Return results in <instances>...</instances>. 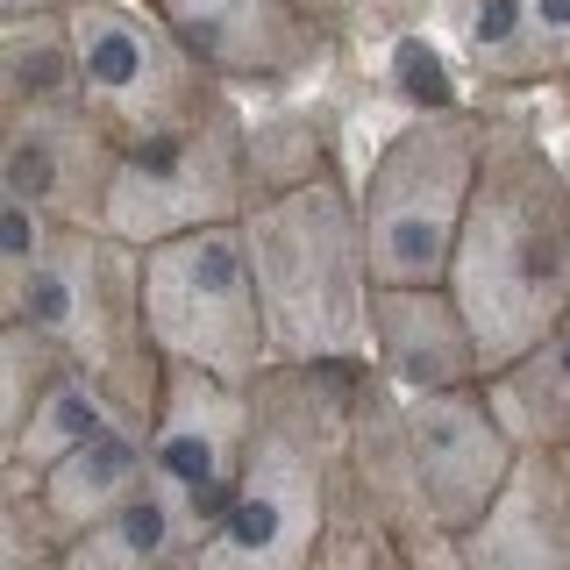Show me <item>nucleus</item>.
Wrapping results in <instances>:
<instances>
[{"mask_svg": "<svg viewBox=\"0 0 570 570\" xmlns=\"http://www.w3.org/2000/svg\"><path fill=\"white\" fill-rule=\"evenodd\" d=\"M371 371L400 392H442V385H478L485 379V343H478L463 299L450 278L421 285H371Z\"/></svg>", "mask_w": 570, "mask_h": 570, "instance_id": "ddd939ff", "label": "nucleus"}, {"mask_svg": "<svg viewBox=\"0 0 570 570\" xmlns=\"http://www.w3.org/2000/svg\"><path fill=\"white\" fill-rule=\"evenodd\" d=\"M43 100H79V43L71 14H0V115L8 107H43Z\"/></svg>", "mask_w": 570, "mask_h": 570, "instance_id": "a211bd4d", "label": "nucleus"}, {"mask_svg": "<svg viewBox=\"0 0 570 570\" xmlns=\"http://www.w3.org/2000/svg\"><path fill=\"white\" fill-rule=\"evenodd\" d=\"M257 121L243 115V94H222L214 107L165 129L121 136L115 193H107V222L121 243H165L186 228L243 222L257 200Z\"/></svg>", "mask_w": 570, "mask_h": 570, "instance_id": "423d86ee", "label": "nucleus"}, {"mask_svg": "<svg viewBox=\"0 0 570 570\" xmlns=\"http://www.w3.org/2000/svg\"><path fill=\"white\" fill-rule=\"evenodd\" d=\"M0 314L43 328L50 343L129 379L136 392H157L165 379V356L142 328V249L100 222H65L43 257L0 278Z\"/></svg>", "mask_w": 570, "mask_h": 570, "instance_id": "39448f33", "label": "nucleus"}, {"mask_svg": "<svg viewBox=\"0 0 570 570\" xmlns=\"http://www.w3.org/2000/svg\"><path fill=\"white\" fill-rule=\"evenodd\" d=\"M207 542H214V528L150 478L129 507H115L100 528L65 542L58 570H200Z\"/></svg>", "mask_w": 570, "mask_h": 570, "instance_id": "dca6fc26", "label": "nucleus"}, {"mask_svg": "<svg viewBox=\"0 0 570 570\" xmlns=\"http://www.w3.org/2000/svg\"><path fill=\"white\" fill-rule=\"evenodd\" d=\"M549 129H557V157H563V171H570V100H557V121H549Z\"/></svg>", "mask_w": 570, "mask_h": 570, "instance_id": "4be33fe9", "label": "nucleus"}, {"mask_svg": "<svg viewBox=\"0 0 570 570\" xmlns=\"http://www.w3.org/2000/svg\"><path fill=\"white\" fill-rule=\"evenodd\" d=\"M371 356L264 364L249 379V450L200 570H314L343 492L350 414Z\"/></svg>", "mask_w": 570, "mask_h": 570, "instance_id": "f03ea898", "label": "nucleus"}, {"mask_svg": "<svg viewBox=\"0 0 570 570\" xmlns=\"http://www.w3.org/2000/svg\"><path fill=\"white\" fill-rule=\"evenodd\" d=\"M150 8L228 94H293L343 50V29H328L299 0H150Z\"/></svg>", "mask_w": 570, "mask_h": 570, "instance_id": "1a4fd4ad", "label": "nucleus"}, {"mask_svg": "<svg viewBox=\"0 0 570 570\" xmlns=\"http://www.w3.org/2000/svg\"><path fill=\"white\" fill-rule=\"evenodd\" d=\"M157 392H136L129 379L86 364V356H65V371L29 400V414L14 428H0V485H36L65 450H79L94 428L121 421V414H150Z\"/></svg>", "mask_w": 570, "mask_h": 570, "instance_id": "2eb2a0df", "label": "nucleus"}, {"mask_svg": "<svg viewBox=\"0 0 570 570\" xmlns=\"http://www.w3.org/2000/svg\"><path fill=\"white\" fill-rule=\"evenodd\" d=\"M435 22L485 100L557 94L570 71V0H450Z\"/></svg>", "mask_w": 570, "mask_h": 570, "instance_id": "f8f14e48", "label": "nucleus"}, {"mask_svg": "<svg viewBox=\"0 0 570 570\" xmlns=\"http://www.w3.org/2000/svg\"><path fill=\"white\" fill-rule=\"evenodd\" d=\"M50 8H71V0H0V14H50Z\"/></svg>", "mask_w": 570, "mask_h": 570, "instance_id": "5701e85b", "label": "nucleus"}, {"mask_svg": "<svg viewBox=\"0 0 570 570\" xmlns=\"http://www.w3.org/2000/svg\"><path fill=\"white\" fill-rule=\"evenodd\" d=\"M243 243L257 264L272 364H343L371 350L379 272H371L356 178H343V165L264 186L243 214Z\"/></svg>", "mask_w": 570, "mask_h": 570, "instance_id": "7ed1b4c3", "label": "nucleus"}, {"mask_svg": "<svg viewBox=\"0 0 570 570\" xmlns=\"http://www.w3.org/2000/svg\"><path fill=\"white\" fill-rule=\"evenodd\" d=\"M485 171L456 228L450 293L463 299L485 364H513L570 314V171L557 129L521 100H485Z\"/></svg>", "mask_w": 570, "mask_h": 570, "instance_id": "f257e3e1", "label": "nucleus"}, {"mask_svg": "<svg viewBox=\"0 0 570 570\" xmlns=\"http://www.w3.org/2000/svg\"><path fill=\"white\" fill-rule=\"evenodd\" d=\"M58 214H43L36 200H14V193H0V278L22 272V264H36L50 249V236H58Z\"/></svg>", "mask_w": 570, "mask_h": 570, "instance_id": "aec40b11", "label": "nucleus"}, {"mask_svg": "<svg viewBox=\"0 0 570 570\" xmlns=\"http://www.w3.org/2000/svg\"><path fill=\"white\" fill-rule=\"evenodd\" d=\"M65 14L71 43H79V100L107 115L121 136L186 121L228 94L150 0H71Z\"/></svg>", "mask_w": 570, "mask_h": 570, "instance_id": "6e6552de", "label": "nucleus"}, {"mask_svg": "<svg viewBox=\"0 0 570 570\" xmlns=\"http://www.w3.org/2000/svg\"><path fill=\"white\" fill-rule=\"evenodd\" d=\"M65 356H71V350L50 343L43 328L0 314V428H14V421L29 414V400L65 371Z\"/></svg>", "mask_w": 570, "mask_h": 570, "instance_id": "6ab92c4d", "label": "nucleus"}, {"mask_svg": "<svg viewBox=\"0 0 570 570\" xmlns=\"http://www.w3.org/2000/svg\"><path fill=\"white\" fill-rule=\"evenodd\" d=\"M485 392H492L499 421L513 428V442H521V450L570 442V314L534 350L513 356V364L485 371Z\"/></svg>", "mask_w": 570, "mask_h": 570, "instance_id": "f3484780", "label": "nucleus"}, {"mask_svg": "<svg viewBox=\"0 0 570 570\" xmlns=\"http://www.w3.org/2000/svg\"><path fill=\"white\" fill-rule=\"evenodd\" d=\"M243 450H249V385L165 356V379L150 400V478L171 499H186L207 528H222L228 492L243 478Z\"/></svg>", "mask_w": 570, "mask_h": 570, "instance_id": "9d476101", "label": "nucleus"}, {"mask_svg": "<svg viewBox=\"0 0 570 570\" xmlns=\"http://www.w3.org/2000/svg\"><path fill=\"white\" fill-rule=\"evenodd\" d=\"M485 100H428L400 115V129L371 150V165L356 171V207H364L379 285L450 278L456 228L485 171Z\"/></svg>", "mask_w": 570, "mask_h": 570, "instance_id": "20e7f679", "label": "nucleus"}, {"mask_svg": "<svg viewBox=\"0 0 570 570\" xmlns=\"http://www.w3.org/2000/svg\"><path fill=\"white\" fill-rule=\"evenodd\" d=\"M121 129L86 100H43L0 115V193L36 200L58 222H107Z\"/></svg>", "mask_w": 570, "mask_h": 570, "instance_id": "9b49d317", "label": "nucleus"}, {"mask_svg": "<svg viewBox=\"0 0 570 570\" xmlns=\"http://www.w3.org/2000/svg\"><path fill=\"white\" fill-rule=\"evenodd\" d=\"M299 8L321 14L328 29H343V36H350V22H356V8H364V0H299Z\"/></svg>", "mask_w": 570, "mask_h": 570, "instance_id": "412c9836", "label": "nucleus"}, {"mask_svg": "<svg viewBox=\"0 0 570 570\" xmlns=\"http://www.w3.org/2000/svg\"><path fill=\"white\" fill-rule=\"evenodd\" d=\"M385 8H392V14H442L450 0H385Z\"/></svg>", "mask_w": 570, "mask_h": 570, "instance_id": "b1692460", "label": "nucleus"}, {"mask_svg": "<svg viewBox=\"0 0 570 570\" xmlns=\"http://www.w3.org/2000/svg\"><path fill=\"white\" fill-rule=\"evenodd\" d=\"M557 100H570V71H563V86H557Z\"/></svg>", "mask_w": 570, "mask_h": 570, "instance_id": "393cba45", "label": "nucleus"}, {"mask_svg": "<svg viewBox=\"0 0 570 570\" xmlns=\"http://www.w3.org/2000/svg\"><path fill=\"white\" fill-rule=\"evenodd\" d=\"M142 328H150L157 356L222 371L236 385H249L272 364V328H264V293L243 222L142 243Z\"/></svg>", "mask_w": 570, "mask_h": 570, "instance_id": "0eeeda50", "label": "nucleus"}, {"mask_svg": "<svg viewBox=\"0 0 570 570\" xmlns=\"http://www.w3.org/2000/svg\"><path fill=\"white\" fill-rule=\"evenodd\" d=\"M463 570H570V442L521 450L485 521L456 542Z\"/></svg>", "mask_w": 570, "mask_h": 570, "instance_id": "4468645a", "label": "nucleus"}]
</instances>
